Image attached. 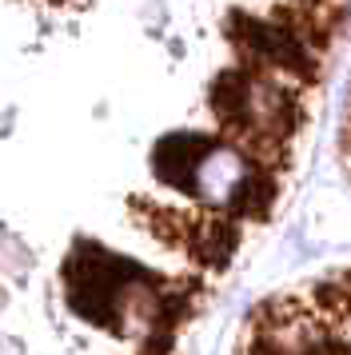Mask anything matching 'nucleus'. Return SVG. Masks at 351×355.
Segmentation results:
<instances>
[{
	"label": "nucleus",
	"instance_id": "f03ea898",
	"mask_svg": "<svg viewBox=\"0 0 351 355\" xmlns=\"http://www.w3.org/2000/svg\"><path fill=\"white\" fill-rule=\"evenodd\" d=\"M212 144L207 136H196V132H172V136H164L152 152V168H156V176L164 184H172L180 192H188V180H191V168L196 160L204 156V148Z\"/></svg>",
	"mask_w": 351,
	"mask_h": 355
},
{
	"label": "nucleus",
	"instance_id": "f257e3e1",
	"mask_svg": "<svg viewBox=\"0 0 351 355\" xmlns=\"http://www.w3.org/2000/svg\"><path fill=\"white\" fill-rule=\"evenodd\" d=\"M188 192L196 200L212 204V208H239V211H252L255 204L268 200V188L259 184L252 160L236 148L216 144V140L204 148V156L191 168Z\"/></svg>",
	"mask_w": 351,
	"mask_h": 355
}]
</instances>
